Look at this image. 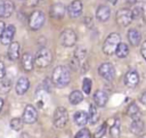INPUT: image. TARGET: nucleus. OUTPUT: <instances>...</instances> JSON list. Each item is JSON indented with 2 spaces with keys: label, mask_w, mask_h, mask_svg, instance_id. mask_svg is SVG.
<instances>
[{
  "label": "nucleus",
  "mask_w": 146,
  "mask_h": 138,
  "mask_svg": "<svg viewBox=\"0 0 146 138\" xmlns=\"http://www.w3.org/2000/svg\"><path fill=\"white\" fill-rule=\"evenodd\" d=\"M51 81L56 87H59V88L66 87L71 81L70 70L64 65H59V66L55 67L52 74H51Z\"/></svg>",
  "instance_id": "f257e3e1"
},
{
  "label": "nucleus",
  "mask_w": 146,
  "mask_h": 138,
  "mask_svg": "<svg viewBox=\"0 0 146 138\" xmlns=\"http://www.w3.org/2000/svg\"><path fill=\"white\" fill-rule=\"evenodd\" d=\"M121 42V35L116 32L111 33L103 43V52L107 56H111L114 54L117 44Z\"/></svg>",
  "instance_id": "f03ea898"
},
{
  "label": "nucleus",
  "mask_w": 146,
  "mask_h": 138,
  "mask_svg": "<svg viewBox=\"0 0 146 138\" xmlns=\"http://www.w3.org/2000/svg\"><path fill=\"white\" fill-rule=\"evenodd\" d=\"M51 62H52V54L48 48H41L34 57V64L40 68L48 67L51 64Z\"/></svg>",
  "instance_id": "7ed1b4c3"
},
{
  "label": "nucleus",
  "mask_w": 146,
  "mask_h": 138,
  "mask_svg": "<svg viewBox=\"0 0 146 138\" xmlns=\"http://www.w3.org/2000/svg\"><path fill=\"white\" fill-rule=\"evenodd\" d=\"M67 121H68V112L65 107H57L55 109V113H54V117H52V122H54V125L58 129H63L66 124H67Z\"/></svg>",
  "instance_id": "20e7f679"
},
{
  "label": "nucleus",
  "mask_w": 146,
  "mask_h": 138,
  "mask_svg": "<svg viewBox=\"0 0 146 138\" xmlns=\"http://www.w3.org/2000/svg\"><path fill=\"white\" fill-rule=\"evenodd\" d=\"M46 21V16L41 10H34L29 17V27L33 31L40 30Z\"/></svg>",
  "instance_id": "39448f33"
},
{
  "label": "nucleus",
  "mask_w": 146,
  "mask_h": 138,
  "mask_svg": "<svg viewBox=\"0 0 146 138\" xmlns=\"http://www.w3.org/2000/svg\"><path fill=\"white\" fill-rule=\"evenodd\" d=\"M86 58H87V52L84 50V48H76L75 51H74V55H73V58L71 60V65L73 67V70L78 71L80 70L81 67H83V65L87 63L86 62Z\"/></svg>",
  "instance_id": "423d86ee"
},
{
  "label": "nucleus",
  "mask_w": 146,
  "mask_h": 138,
  "mask_svg": "<svg viewBox=\"0 0 146 138\" xmlns=\"http://www.w3.org/2000/svg\"><path fill=\"white\" fill-rule=\"evenodd\" d=\"M76 40H78L76 33L72 29H66L62 31L59 35V42L64 47H73L76 43Z\"/></svg>",
  "instance_id": "0eeeda50"
},
{
  "label": "nucleus",
  "mask_w": 146,
  "mask_h": 138,
  "mask_svg": "<svg viewBox=\"0 0 146 138\" xmlns=\"http://www.w3.org/2000/svg\"><path fill=\"white\" fill-rule=\"evenodd\" d=\"M115 19H116V23L122 26V27H125L128 25H130V23L132 22V14H131V9L129 8H122L120 10L116 11V15H115Z\"/></svg>",
  "instance_id": "6e6552de"
},
{
  "label": "nucleus",
  "mask_w": 146,
  "mask_h": 138,
  "mask_svg": "<svg viewBox=\"0 0 146 138\" xmlns=\"http://www.w3.org/2000/svg\"><path fill=\"white\" fill-rule=\"evenodd\" d=\"M98 74L106 81H112L115 78V68L111 63H103L98 67Z\"/></svg>",
  "instance_id": "1a4fd4ad"
},
{
  "label": "nucleus",
  "mask_w": 146,
  "mask_h": 138,
  "mask_svg": "<svg viewBox=\"0 0 146 138\" xmlns=\"http://www.w3.org/2000/svg\"><path fill=\"white\" fill-rule=\"evenodd\" d=\"M82 10H83V3L81 0H73L66 8V11L71 18L80 17L82 14Z\"/></svg>",
  "instance_id": "9d476101"
},
{
  "label": "nucleus",
  "mask_w": 146,
  "mask_h": 138,
  "mask_svg": "<svg viewBox=\"0 0 146 138\" xmlns=\"http://www.w3.org/2000/svg\"><path fill=\"white\" fill-rule=\"evenodd\" d=\"M38 119V112L35 109V107L33 105H26L22 115V120L23 122L27 123V124H32L36 121Z\"/></svg>",
  "instance_id": "9b49d317"
},
{
  "label": "nucleus",
  "mask_w": 146,
  "mask_h": 138,
  "mask_svg": "<svg viewBox=\"0 0 146 138\" xmlns=\"http://www.w3.org/2000/svg\"><path fill=\"white\" fill-rule=\"evenodd\" d=\"M15 33H16V27H15L13 24L7 25V26L5 27V30H3L2 34H1V36H0V42H1V44L8 46V44L13 41V39H14V36H15Z\"/></svg>",
  "instance_id": "f8f14e48"
},
{
  "label": "nucleus",
  "mask_w": 146,
  "mask_h": 138,
  "mask_svg": "<svg viewBox=\"0 0 146 138\" xmlns=\"http://www.w3.org/2000/svg\"><path fill=\"white\" fill-rule=\"evenodd\" d=\"M139 83V74L136 70H129L124 75V84L128 88H136Z\"/></svg>",
  "instance_id": "ddd939ff"
},
{
  "label": "nucleus",
  "mask_w": 146,
  "mask_h": 138,
  "mask_svg": "<svg viewBox=\"0 0 146 138\" xmlns=\"http://www.w3.org/2000/svg\"><path fill=\"white\" fill-rule=\"evenodd\" d=\"M49 14L52 18H56V19H60L65 16L66 14V7L63 5V3H54L50 9H49Z\"/></svg>",
  "instance_id": "4468645a"
},
{
  "label": "nucleus",
  "mask_w": 146,
  "mask_h": 138,
  "mask_svg": "<svg viewBox=\"0 0 146 138\" xmlns=\"http://www.w3.org/2000/svg\"><path fill=\"white\" fill-rule=\"evenodd\" d=\"M29 88H30V81H29V79L25 78V76H22V78H19V79L17 80V82H16L15 91H16L17 95L22 96V95H24V94L29 90Z\"/></svg>",
  "instance_id": "2eb2a0df"
},
{
  "label": "nucleus",
  "mask_w": 146,
  "mask_h": 138,
  "mask_svg": "<svg viewBox=\"0 0 146 138\" xmlns=\"http://www.w3.org/2000/svg\"><path fill=\"white\" fill-rule=\"evenodd\" d=\"M22 66L25 72H30L34 67V57L31 52H24L22 56Z\"/></svg>",
  "instance_id": "dca6fc26"
},
{
  "label": "nucleus",
  "mask_w": 146,
  "mask_h": 138,
  "mask_svg": "<svg viewBox=\"0 0 146 138\" xmlns=\"http://www.w3.org/2000/svg\"><path fill=\"white\" fill-rule=\"evenodd\" d=\"M8 50H7V55H8V58L10 60H17L18 57H19V43L17 41H11L9 44H8Z\"/></svg>",
  "instance_id": "f3484780"
},
{
  "label": "nucleus",
  "mask_w": 146,
  "mask_h": 138,
  "mask_svg": "<svg viewBox=\"0 0 146 138\" xmlns=\"http://www.w3.org/2000/svg\"><path fill=\"white\" fill-rule=\"evenodd\" d=\"M108 100V95L104 90H97L94 94V102L95 105L98 107H104Z\"/></svg>",
  "instance_id": "a211bd4d"
},
{
  "label": "nucleus",
  "mask_w": 146,
  "mask_h": 138,
  "mask_svg": "<svg viewBox=\"0 0 146 138\" xmlns=\"http://www.w3.org/2000/svg\"><path fill=\"white\" fill-rule=\"evenodd\" d=\"M111 16V8L105 6V5H102L97 8L96 10V17L99 22H106Z\"/></svg>",
  "instance_id": "6ab92c4d"
},
{
  "label": "nucleus",
  "mask_w": 146,
  "mask_h": 138,
  "mask_svg": "<svg viewBox=\"0 0 146 138\" xmlns=\"http://www.w3.org/2000/svg\"><path fill=\"white\" fill-rule=\"evenodd\" d=\"M128 40H129V43H131L132 46H138L140 44V41H141V34L140 32L137 30V29H130L128 31Z\"/></svg>",
  "instance_id": "aec40b11"
},
{
  "label": "nucleus",
  "mask_w": 146,
  "mask_h": 138,
  "mask_svg": "<svg viewBox=\"0 0 146 138\" xmlns=\"http://www.w3.org/2000/svg\"><path fill=\"white\" fill-rule=\"evenodd\" d=\"M144 130H145V123L140 119L132 120V122L130 124V131H131V133H133L136 136H139L140 133H143Z\"/></svg>",
  "instance_id": "412c9836"
},
{
  "label": "nucleus",
  "mask_w": 146,
  "mask_h": 138,
  "mask_svg": "<svg viewBox=\"0 0 146 138\" xmlns=\"http://www.w3.org/2000/svg\"><path fill=\"white\" fill-rule=\"evenodd\" d=\"M73 119H74V122H75L76 125L83 127L88 122V113H86L84 111H78V112L74 113Z\"/></svg>",
  "instance_id": "4be33fe9"
},
{
  "label": "nucleus",
  "mask_w": 146,
  "mask_h": 138,
  "mask_svg": "<svg viewBox=\"0 0 146 138\" xmlns=\"http://www.w3.org/2000/svg\"><path fill=\"white\" fill-rule=\"evenodd\" d=\"M99 120V111H98V106L91 104L89 106V113H88V122H90L91 124L97 123Z\"/></svg>",
  "instance_id": "5701e85b"
},
{
  "label": "nucleus",
  "mask_w": 146,
  "mask_h": 138,
  "mask_svg": "<svg viewBox=\"0 0 146 138\" xmlns=\"http://www.w3.org/2000/svg\"><path fill=\"white\" fill-rule=\"evenodd\" d=\"M127 113L129 115V117H131L132 120H137V119H140L141 116V112L138 107V105L136 103H131L129 106H128V109H127Z\"/></svg>",
  "instance_id": "b1692460"
},
{
  "label": "nucleus",
  "mask_w": 146,
  "mask_h": 138,
  "mask_svg": "<svg viewBox=\"0 0 146 138\" xmlns=\"http://www.w3.org/2000/svg\"><path fill=\"white\" fill-rule=\"evenodd\" d=\"M110 136L111 137H119L120 136V120L117 117H114L112 120V124L110 125Z\"/></svg>",
  "instance_id": "393cba45"
},
{
  "label": "nucleus",
  "mask_w": 146,
  "mask_h": 138,
  "mask_svg": "<svg viewBox=\"0 0 146 138\" xmlns=\"http://www.w3.org/2000/svg\"><path fill=\"white\" fill-rule=\"evenodd\" d=\"M115 55L119 57V58H124L128 56L129 54V47L127 43H123V42H120L115 49Z\"/></svg>",
  "instance_id": "a878e982"
},
{
  "label": "nucleus",
  "mask_w": 146,
  "mask_h": 138,
  "mask_svg": "<svg viewBox=\"0 0 146 138\" xmlns=\"http://www.w3.org/2000/svg\"><path fill=\"white\" fill-rule=\"evenodd\" d=\"M68 100L72 105H78L83 100V95L79 90H73L68 96Z\"/></svg>",
  "instance_id": "bb28decb"
},
{
  "label": "nucleus",
  "mask_w": 146,
  "mask_h": 138,
  "mask_svg": "<svg viewBox=\"0 0 146 138\" xmlns=\"http://www.w3.org/2000/svg\"><path fill=\"white\" fill-rule=\"evenodd\" d=\"M14 9H15V6H14V3H13L11 1H9V0L5 1V3H3V13H2V17H5V18L10 17L11 14H13V11H14Z\"/></svg>",
  "instance_id": "cd10ccee"
},
{
  "label": "nucleus",
  "mask_w": 146,
  "mask_h": 138,
  "mask_svg": "<svg viewBox=\"0 0 146 138\" xmlns=\"http://www.w3.org/2000/svg\"><path fill=\"white\" fill-rule=\"evenodd\" d=\"M11 89V81L5 76L0 80V94H8Z\"/></svg>",
  "instance_id": "c85d7f7f"
},
{
  "label": "nucleus",
  "mask_w": 146,
  "mask_h": 138,
  "mask_svg": "<svg viewBox=\"0 0 146 138\" xmlns=\"http://www.w3.org/2000/svg\"><path fill=\"white\" fill-rule=\"evenodd\" d=\"M10 128L15 131H21L23 129V120L22 117H14L10 120Z\"/></svg>",
  "instance_id": "c756f323"
},
{
  "label": "nucleus",
  "mask_w": 146,
  "mask_h": 138,
  "mask_svg": "<svg viewBox=\"0 0 146 138\" xmlns=\"http://www.w3.org/2000/svg\"><path fill=\"white\" fill-rule=\"evenodd\" d=\"M91 87H92V81L89 78H84L82 81V91L89 95L91 92Z\"/></svg>",
  "instance_id": "7c9ffc66"
},
{
  "label": "nucleus",
  "mask_w": 146,
  "mask_h": 138,
  "mask_svg": "<svg viewBox=\"0 0 146 138\" xmlns=\"http://www.w3.org/2000/svg\"><path fill=\"white\" fill-rule=\"evenodd\" d=\"M90 137H91V133L87 128H82L75 135V138H90Z\"/></svg>",
  "instance_id": "2f4dec72"
},
{
  "label": "nucleus",
  "mask_w": 146,
  "mask_h": 138,
  "mask_svg": "<svg viewBox=\"0 0 146 138\" xmlns=\"http://www.w3.org/2000/svg\"><path fill=\"white\" fill-rule=\"evenodd\" d=\"M131 14H132V19H137L141 16V7L139 6H135V8L131 10Z\"/></svg>",
  "instance_id": "473e14b6"
},
{
  "label": "nucleus",
  "mask_w": 146,
  "mask_h": 138,
  "mask_svg": "<svg viewBox=\"0 0 146 138\" xmlns=\"http://www.w3.org/2000/svg\"><path fill=\"white\" fill-rule=\"evenodd\" d=\"M106 131H107V124L104 123V124H102L100 128L97 130V132H96V137H103V136L106 133Z\"/></svg>",
  "instance_id": "72a5a7b5"
},
{
  "label": "nucleus",
  "mask_w": 146,
  "mask_h": 138,
  "mask_svg": "<svg viewBox=\"0 0 146 138\" xmlns=\"http://www.w3.org/2000/svg\"><path fill=\"white\" fill-rule=\"evenodd\" d=\"M140 52H141V56L143 58L146 60V40L141 43V48H140Z\"/></svg>",
  "instance_id": "f704fd0d"
},
{
  "label": "nucleus",
  "mask_w": 146,
  "mask_h": 138,
  "mask_svg": "<svg viewBox=\"0 0 146 138\" xmlns=\"http://www.w3.org/2000/svg\"><path fill=\"white\" fill-rule=\"evenodd\" d=\"M6 74V67H5V64L0 60V79H2Z\"/></svg>",
  "instance_id": "c9c22d12"
},
{
  "label": "nucleus",
  "mask_w": 146,
  "mask_h": 138,
  "mask_svg": "<svg viewBox=\"0 0 146 138\" xmlns=\"http://www.w3.org/2000/svg\"><path fill=\"white\" fill-rule=\"evenodd\" d=\"M38 1H39V0H25V3H26V6H29V7H34V6L38 3Z\"/></svg>",
  "instance_id": "e433bc0d"
},
{
  "label": "nucleus",
  "mask_w": 146,
  "mask_h": 138,
  "mask_svg": "<svg viewBox=\"0 0 146 138\" xmlns=\"http://www.w3.org/2000/svg\"><path fill=\"white\" fill-rule=\"evenodd\" d=\"M84 23H86L87 27H91V26H92V19H91V17L87 16V17L84 18Z\"/></svg>",
  "instance_id": "4c0bfd02"
},
{
  "label": "nucleus",
  "mask_w": 146,
  "mask_h": 138,
  "mask_svg": "<svg viewBox=\"0 0 146 138\" xmlns=\"http://www.w3.org/2000/svg\"><path fill=\"white\" fill-rule=\"evenodd\" d=\"M140 102L146 106V91H145V92H143V95L140 96Z\"/></svg>",
  "instance_id": "58836bf2"
},
{
  "label": "nucleus",
  "mask_w": 146,
  "mask_h": 138,
  "mask_svg": "<svg viewBox=\"0 0 146 138\" xmlns=\"http://www.w3.org/2000/svg\"><path fill=\"white\" fill-rule=\"evenodd\" d=\"M6 24H5V22H2V21H0V36H1V34H2V32H3V30H5V26Z\"/></svg>",
  "instance_id": "ea45409f"
},
{
  "label": "nucleus",
  "mask_w": 146,
  "mask_h": 138,
  "mask_svg": "<svg viewBox=\"0 0 146 138\" xmlns=\"http://www.w3.org/2000/svg\"><path fill=\"white\" fill-rule=\"evenodd\" d=\"M3 0H0V17H2V13H3Z\"/></svg>",
  "instance_id": "a19ab883"
},
{
  "label": "nucleus",
  "mask_w": 146,
  "mask_h": 138,
  "mask_svg": "<svg viewBox=\"0 0 146 138\" xmlns=\"http://www.w3.org/2000/svg\"><path fill=\"white\" fill-rule=\"evenodd\" d=\"M141 15H144V17L146 18V2L143 5V7H141Z\"/></svg>",
  "instance_id": "79ce46f5"
},
{
  "label": "nucleus",
  "mask_w": 146,
  "mask_h": 138,
  "mask_svg": "<svg viewBox=\"0 0 146 138\" xmlns=\"http://www.w3.org/2000/svg\"><path fill=\"white\" fill-rule=\"evenodd\" d=\"M2 107H3V99H2V98H0V113H1Z\"/></svg>",
  "instance_id": "37998d69"
},
{
  "label": "nucleus",
  "mask_w": 146,
  "mask_h": 138,
  "mask_svg": "<svg viewBox=\"0 0 146 138\" xmlns=\"http://www.w3.org/2000/svg\"><path fill=\"white\" fill-rule=\"evenodd\" d=\"M107 1H108L111 5H115V3L117 2V0H107Z\"/></svg>",
  "instance_id": "c03bdc74"
},
{
  "label": "nucleus",
  "mask_w": 146,
  "mask_h": 138,
  "mask_svg": "<svg viewBox=\"0 0 146 138\" xmlns=\"http://www.w3.org/2000/svg\"><path fill=\"white\" fill-rule=\"evenodd\" d=\"M138 0H128V2L129 3H135V2H137Z\"/></svg>",
  "instance_id": "a18cd8bd"
}]
</instances>
